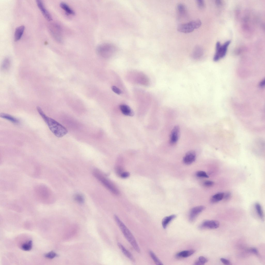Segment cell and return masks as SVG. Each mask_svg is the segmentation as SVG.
Here are the masks:
<instances>
[{
    "label": "cell",
    "instance_id": "obj_33",
    "mask_svg": "<svg viewBox=\"0 0 265 265\" xmlns=\"http://www.w3.org/2000/svg\"><path fill=\"white\" fill-rule=\"evenodd\" d=\"M221 261L225 264L227 265H231V263L229 260L223 258L220 259Z\"/></svg>",
    "mask_w": 265,
    "mask_h": 265
},
{
    "label": "cell",
    "instance_id": "obj_3",
    "mask_svg": "<svg viewBox=\"0 0 265 265\" xmlns=\"http://www.w3.org/2000/svg\"><path fill=\"white\" fill-rule=\"evenodd\" d=\"M114 218L115 222L127 240L136 252L138 253H140V248L132 234L118 216L115 215Z\"/></svg>",
    "mask_w": 265,
    "mask_h": 265
},
{
    "label": "cell",
    "instance_id": "obj_28",
    "mask_svg": "<svg viewBox=\"0 0 265 265\" xmlns=\"http://www.w3.org/2000/svg\"><path fill=\"white\" fill-rule=\"evenodd\" d=\"M57 256L56 254L53 251H51L44 255L45 257L50 259H53Z\"/></svg>",
    "mask_w": 265,
    "mask_h": 265
},
{
    "label": "cell",
    "instance_id": "obj_8",
    "mask_svg": "<svg viewBox=\"0 0 265 265\" xmlns=\"http://www.w3.org/2000/svg\"><path fill=\"white\" fill-rule=\"evenodd\" d=\"M205 209L203 206H199L193 208L190 210L189 216V220L190 222L194 221L197 216Z\"/></svg>",
    "mask_w": 265,
    "mask_h": 265
},
{
    "label": "cell",
    "instance_id": "obj_21",
    "mask_svg": "<svg viewBox=\"0 0 265 265\" xmlns=\"http://www.w3.org/2000/svg\"><path fill=\"white\" fill-rule=\"evenodd\" d=\"M224 193H219L213 196L211 199V202L213 203H217L223 199Z\"/></svg>",
    "mask_w": 265,
    "mask_h": 265
},
{
    "label": "cell",
    "instance_id": "obj_36",
    "mask_svg": "<svg viewBox=\"0 0 265 265\" xmlns=\"http://www.w3.org/2000/svg\"><path fill=\"white\" fill-rule=\"evenodd\" d=\"M129 173L127 172H123L120 175V176L123 178H126L129 176Z\"/></svg>",
    "mask_w": 265,
    "mask_h": 265
},
{
    "label": "cell",
    "instance_id": "obj_23",
    "mask_svg": "<svg viewBox=\"0 0 265 265\" xmlns=\"http://www.w3.org/2000/svg\"><path fill=\"white\" fill-rule=\"evenodd\" d=\"M149 253L151 257L156 264L159 265L163 264L162 262L152 251H149Z\"/></svg>",
    "mask_w": 265,
    "mask_h": 265
},
{
    "label": "cell",
    "instance_id": "obj_35",
    "mask_svg": "<svg viewBox=\"0 0 265 265\" xmlns=\"http://www.w3.org/2000/svg\"><path fill=\"white\" fill-rule=\"evenodd\" d=\"M214 184V182L212 181L207 180L205 181L204 183V186L207 187H210L212 186Z\"/></svg>",
    "mask_w": 265,
    "mask_h": 265
},
{
    "label": "cell",
    "instance_id": "obj_15",
    "mask_svg": "<svg viewBox=\"0 0 265 265\" xmlns=\"http://www.w3.org/2000/svg\"><path fill=\"white\" fill-rule=\"evenodd\" d=\"M120 108L121 112L123 114L130 116H132L134 115L133 112L128 106L122 104L120 106Z\"/></svg>",
    "mask_w": 265,
    "mask_h": 265
},
{
    "label": "cell",
    "instance_id": "obj_1",
    "mask_svg": "<svg viewBox=\"0 0 265 265\" xmlns=\"http://www.w3.org/2000/svg\"><path fill=\"white\" fill-rule=\"evenodd\" d=\"M36 109L50 130L56 136L58 137H62L68 133V130L65 127L55 120L47 116L40 107L38 106Z\"/></svg>",
    "mask_w": 265,
    "mask_h": 265
},
{
    "label": "cell",
    "instance_id": "obj_17",
    "mask_svg": "<svg viewBox=\"0 0 265 265\" xmlns=\"http://www.w3.org/2000/svg\"><path fill=\"white\" fill-rule=\"evenodd\" d=\"M195 252V250L193 249L183 251L178 253L176 256L179 258L187 257L193 254Z\"/></svg>",
    "mask_w": 265,
    "mask_h": 265
},
{
    "label": "cell",
    "instance_id": "obj_13",
    "mask_svg": "<svg viewBox=\"0 0 265 265\" xmlns=\"http://www.w3.org/2000/svg\"><path fill=\"white\" fill-rule=\"evenodd\" d=\"M203 54L202 48L200 46H196L194 48L192 54V57L195 59L200 58Z\"/></svg>",
    "mask_w": 265,
    "mask_h": 265
},
{
    "label": "cell",
    "instance_id": "obj_18",
    "mask_svg": "<svg viewBox=\"0 0 265 265\" xmlns=\"http://www.w3.org/2000/svg\"><path fill=\"white\" fill-rule=\"evenodd\" d=\"M176 217V215H172L164 217L162 221V224L164 229L166 228L169 223Z\"/></svg>",
    "mask_w": 265,
    "mask_h": 265
},
{
    "label": "cell",
    "instance_id": "obj_9",
    "mask_svg": "<svg viewBox=\"0 0 265 265\" xmlns=\"http://www.w3.org/2000/svg\"><path fill=\"white\" fill-rule=\"evenodd\" d=\"M36 2L38 7L45 18L49 21L51 20V16L49 12L45 8L42 1L41 0H37Z\"/></svg>",
    "mask_w": 265,
    "mask_h": 265
},
{
    "label": "cell",
    "instance_id": "obj_12",
    "mask_svg": "<svg viewBox=\"0 0 265 265\" xmlns=\"http://www.w3.org/2000/svg\"><path fill=\"white\" fill-rule=\"evenodd\" d=\"M219 226V222L216 220H207L202 223L201 225L202 228L214 229L218 228Z\"/></svg>",
    "mask_w": 265,
    "mask_h": 265
},
{
    "label": "cell",
    "instance_id": "obj_30",
    "mask_svg": "<svg viewBox=\"0 0 265 265\" xmlns=\"http://www.w3.org/2000/svg\"><path fill=\"white\" fill-rule=\"evenodd\" d=\"M10 64V61L9 58H5L3 61V68L4 69H6Z\"/></svg>",
    "mask_w": 265,
    "mask_h": 265
},
{
    "label": "cell",
    "instance_id": "obj_11",
    "mask_svg": "<svg viewBox=\"0 0 265 265\" xmlns=\"http://www.w3.org/2000/svg\"><path fill=\"white\" fill-rule=\"evenodd\" d=\"M196 158L195 152L194 151H190L185 154L183 157V161L186 164H190L195 160Z\"/></svg>",
    "mask_w": 265,
    "mask_h": 265
},
{
    "label": "cell",
    "instance_id": "obj_4",
    "mask_svg": "<svg viewBox=\"0 0 265 265\" xmlns=\"http://www.w3.org/2000/svg\"><path fill=\"white\" fill-rule=\"evenodd\" d=\"M94 176L103 185L114 194L118 195L119 191L115 186L109 180L103 175L98 170H94L93 172Z\"/></svg>",
    "mask_w": 265,
    "mask_h": 265
},
{
    "label": "cell",
    "instance_id": "obj_34",
    "mask_svg": "<svg viewBox=\"0 0 265 265\" xmlns=\"http://www.w3.org/2000/svg\"><path fill=\"white\" fill-rule=\"evenodd\" d=\"M231 196V193L230 192H227L225 194L224 193L223 198L225 200H227L230 198Z\"/></svg>",
    "mask_w": 265,
    "mask_h": 265
},
{
    "label": "cell",
    "instance_id": "obj_6",
    "mask_svg": "<svg viewBox=\"0 0 265 265\" xmlns=\"http://www.w3.org/2000/svg\"><path fill=\"white\" fill-rule=\"evenodd\" d=\"M231 43L230 40H228L222 45H221L219 42H217L216 45V52L214 57L215 61H218L224 57L226 55L229 45Z\"/></svg>",
    "mask_w": 265,
    "mask_h": 265
},
{
    "label": "cell",
    "instance_id": "obj_32",
    "mask_svg": "<svg viewBox=\"0 0 265 265\" xmlns=\"http://www.w3.org/2000/svg\"><path fill=\"white\" fill-rule=\"evenodd\" d=\"M197 3L198 7L201 9L204 8L205 4L203 1L202 0H198L197 1Z\"/></svg>",
    "mask_w": 265,
    "mask_h": 265
},
{
    "label": "cell",
    "instance_id": "obj_14",
    "mask_svg": "<svg viewBox=\"0 0 265 265\" xmlns=\"http://www.w3.org/2000/svg\"><path fill=\"white\" fill-rule=\"evenodd\" d=\"M25 30V26L22 25L17 27L15 29L14 34V40L17 41L21 38Z\"/></svg>",
    "mask_w": 265,
    "mask_h": 265
},
{
    "label": "cell",
    "instance_id": "obj_20",
    "mask_svg": "<svg viewBox=\"0 0 265 265\" xmlns=\"http://www.w3.org/2000/svg\"><path fill=\"white\" fill-rule=\"evenodd\" d=\"M60 5L61 8L67 14L71 15H74L75 14L74 11L65 3L63 2H61Z\"/></svg>",
    "mask_w": 265,
    "mask_h": 265
},
{
    "label": "cell",
    "instance_id": "obj_38",
    "mask_svg": "<svg viewBox=\"0 0 265 265\" xmlns=\"http://www.w3.org/2000/svg\"><path fill=\"white\" fill-rule=\"evenodd\" d=\"M265 81L264 79L261 81L259 83V86L261 87H263L264 86Z\"/></svg>",
    "mask_w": 265,
    "mask_h": 265
},
{
    "label": "cell",
    "instance_id": "obj_31",
    "mask_svg": "<svg viewBox=\"0 0 265 265\" xmlns=\"http://www.w3.org/2000/svg\"><path fill=\"white\" fill-rule=\"evenodd\" d=\"M112 90L115 93L117 94H120L122 93L121 91L117 87L113 86L111 87Z\"/></svg>",
    "mask_w": 265,
    "mask_h": 265
},
{
    "label": "cell",
    "instance_id": "obj_22",
    "mask_svg": "<svg viewBox=\"0 0 265 265\" xmlns=\"http://www.w3.org/2000/svg\"><path fill=\"white\" fill-rule=\"evenodd\" d=\"M32 246V240H30L23 244L21 246V248L24 251H29L31 249Z\"/></svg>",
    "mask_w": 265,
    "mask_h": 265
},
{
    "label": "cell",
    "instance_id": "obj_24",
    "mask_svg": "<svg viewBox=\"0 0 265 265\" xmlns=\"http://www.w3.org/2000/svg\"><path fill=\"white\" fill-rule=\"evenodd\" d=\"M255 207L258 215L261 219H263V214L260 205L259 203H256L255 204Z\"/></svg>",
    "mask_w": 265,
    "mask_h": 265
},
{
    "label": "cell",
    "instance_id": "obj_7",
    "mask_svg": "<svg viewBox=\"0 0 265 265\" xmlns=\"http://www.w3.org/2000/svg\"><path fill=\"white\" fill-rule=\"evenodd\" d=\"M115 47L113 45L109 43H104L99 45L97 48L98 54L104 57L111 56L114 52Z\"/></svg>",
    "mask_w": 265,
    "mask_h": 265
},
{
    "label": "cell",
    "instance_id": "obj_5",
    "mask_svg": "<svg viewBox=\"0 0 265 265\" xmlns=\"http://www.w3.org/2000/svg\"><path fill=\"white\" fill-rule=\"evenodd\" d=\"M201 24L200 20L197 19L179 25L178 27L177 30L181 32L189 33L193 32L194 29L200 27Z\"/></svg>",
    "mask_w": 265,
    "mask_h": 265
},
{
    "label": "cell",
    "instance_id": "obj_37",
    "mask_svg": "<svg viewBox=\"0 0 265 265\" xmlns=\"http://www.w3.org/2000/svg\"><path fill=\"white\" fill-rule=\"evenodd\" d=\"M249 251L251 252L256 255L258 254L257 250L256 248L254 247H252L250 248L249 249Z\"/></svg>",
    "mask_w": 265,
    "mask_h": 265
},
{
    "label": "cell",
    "instance_id": "obj_29",
    "mask_svg": "<svg viewBox=\"0 0 265 265\" xmlns=\"http://www.w3.org/2000/svg\"><path fill=\"white\" fill-rule=\"evenodd\" d=\"M196 176L199 177L208 178L209 176L206 173L203 171L197 172L196 173Z\"/></svg>",
    "mask_w": 265,
    "mask_h": 265
},
{
    "label": "cell",
    "instance_id": "obj_19",
    "mask_svg": "<svg viewBox=\"0 0 265 265\" xmlns=\"http://www.w3.org/2000/svg\"><path fill=\"white\" fill-rule=\"evenodd\" d=\"M0 116L1 118L7 120L12 123L17 124L19 122V121L17 119L9 114L2 113L0 114Z\"/></svg>",
    "mask_w": 265,
    "mask_h": 265
},
{
    "label": "cell",
    "instance_id": "obj_16",
    "mask_svg": "<svg viewBox=\"0 0 265 265\" xmlns=\"http://www.w3.org/2000/svg\"><path fill=\"white\" fill-rule=\"evenodd\" d=\"M117 245L121 251L132 262L135 261L134 258L132 254L121 243H118Z\"/></svg>",
    "mask_w": 265,
    "mask_h": 265
},
{
    "label": "cell",
    "instance_id": "obj_10",
    "mask_svg": "<svg viewBox=\"0 0 265 265\" xmlns=\"http://www.w3.org/2000/svg\"><path fill=\"white\" fill-rule=\"evenodd\" d=\"M180 132V128L178 126H175L171 131L170 136V142L172 145H174L178 141Z\"/></svg>",
    "mask_w": 265,
    "mask_h": 265
},
{
    "label": "cell",
    "instance_id": "obj_2",
    "mask_svg": "<svg viewBox=\"0 0 265 265\" xmlns=\"http://www.w3.org/2000/svg\"><path fill=\"white\" fill-rule=\"evenodd\" d=\"M34 190L35 195L39 201L46 203L53 201L52 193L47 186L43 184H39L35 187Z\"/></svg>",
    "mask_w": 265,
    "mask_h": 265
},
{
    "label": "cell",
    "instance_id": "obj_27",
    "mask_svg": "<svg viewBox=\"0 0 265 265\" xmlns=\"http://www.w3.org/2000/svg\"><path fill=\"white\" fill-rule=\"evenodd\" d=\"M74 200L77 202L82 203L84 202V198L83 195L80 194H76L74 196Z\"/></svg>",
    "mask_w": 265,
    "mask_h": 265
},
{
    "label": "cell",
    "instance_id": "obj_26",
    "mask_svg": "<svg viewBox=\"0 0 265 265\" xmlns=\"http://www.w3.org/2000/svg\"><path fill=\"white\" fill-rule=\"evenodd\" d=\"M178 12L181 15L184 14L186 12V9L185 6L182 4H178L177 6Z\"/></svg>",
    "mask_w": 265,
    "mask_h": 265
},
{
    "label": "cell",
    "instance_id": "obj_25",
    "mask_svg": "<svg viewBox=\"0 0 265 265\" xmlns=\"http://www.w3.org/2000/svg\"><path fill=\"white\" fill-rule=\"evenodd\" d=\"M208 261V260L206 257L203 256H200L198 260L195 263L196 265H203Z\"/></svg>",
    "mask_w": 265,
    "mask_h": 265
}]
</instances>
